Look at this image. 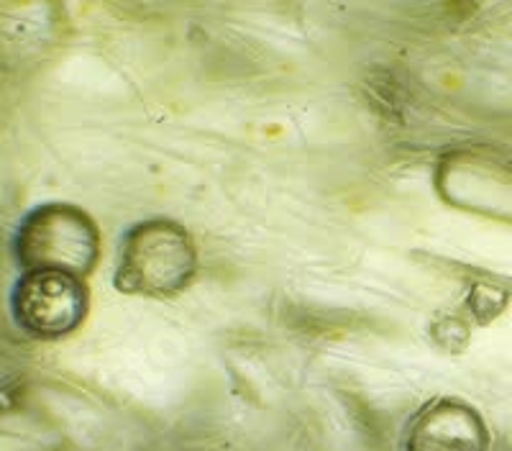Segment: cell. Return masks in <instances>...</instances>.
Listing matches in <instances>:
<instances>
[{
	"mask_svg": "<svg viewBox=\"0 0 512 451\" xmlns=\"http://www.w3.org/2000/svg\"><path fill=\"white\" fill-rule=\"evenodd\" d=\"M85 311V295L75 277L57 270H31L16 285L13 313L36 336L67 334Z\"/></svg>",
	"mask_w": 512,
	"mask_h": 451,
	"instance_id": "obj_1",
	"label": "cell"
}]
</instances>
